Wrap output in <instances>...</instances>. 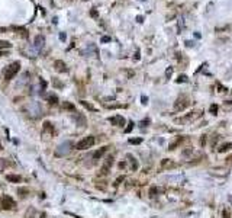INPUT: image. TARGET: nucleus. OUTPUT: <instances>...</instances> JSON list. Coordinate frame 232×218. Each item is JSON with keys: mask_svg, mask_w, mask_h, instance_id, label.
I'll return each instance as SVG.
<instances>
[{"mask_svg": "<svg viewBox=\"0 0 232 218\" xmlns=\"http://www.w3.org/2000/svg\"><path fill=\"white\" fill-rule=\"evenodd\" d=\"M19 70H21V63H19V61L10 63V64L5 68V71H3L5 80H6V81H10L12 79H15V76L19 73Z\"/></svg>", "mask_w": 232, "mask_h": 218, "instance_id": "obj_1", "label": "nucleus"}, {"mask_svg": "<svg viewBox=\"0 0 232 218\" xmlns=\"http://www.w3.org/2000/svg\"><path fill=\"white\" fill-rule=\"evenodd\" d=\"M73 151V143L71 141H64L55 148V156L57 157H65Z\"/></svg>", "mask_w": 232, "mask_h": 218, "instance_id": "obj_2", "label": "nucleus"}, {"mask_svg": "<svg viewBox=\"0 0 232 218\" xmlns=\"http://www.w3.org/2000/svg\"><path fill=\"white\" fill-rule=\"evenodd\" d=\"M200 117H202V112H200V111H193V112L186 114L183 118L176 119V122H177V124H190V122H194L196 119H199Z\"/></svg>", "mask_w": 232, "mask_h": 218, "instance_id": "obj_3", "label": "nucleus"}, {"mask_svg": "<svg viewBox=\"0 0 232 218\" xmlns=\"http://www.w3.org/2000/svg\"><path fill=\"white\" fill-rule=\"evenodd\" d=\"M94 143H96V138H94L93 135H87V137H84L81 141L77 143L76 148H77V150H87V148H91V147L94 146Z\"/></svg>", "mask_w": 232, "mask_h": 218, "instance_id": "obj_4", "label": "nucleus"}, {"mask_svg": "<svg viewBox=\"0 0 232 218\" xmlns=\"http://www.w3.org/2000/svg\"><path fill=\"white\" fill-rule=\"evenodd\" d=\"M190 105V100L186 95H181L180 97H177L176 103H174V111L176 112H180V111H184V109Z\"/></svg>", "mask_w": 232, "mask_h": 218, "instance_id": "obj_5", "label": "nucleus"}, {"mask_svg": "<svg viewBox=\"0 0 232 218\" xmlns=\"http://www.w3.org/2000/svg\"><path fill=\"white\" fill-rule=\"evenodd\" d=\"M0 206H2L3 209H6V211H9V209L16 208V202H15V199L12 196L3 195L2 198H0Z\"/></svg>", "mask_w": 232, "mask_h": 218, "instance_id": "obj_6", "label": "nucleus"}, {"mask_svg": "<svg viewBox=\"0 0 232 218\" xmlns=\"http://www.w3.org/2000/svg\"><path fill=\"white\" fill-rule=\"evenodd\" d=\"M26 111H28V114H29L32 118H36V117H39V115L42 114V108H41V105H39L38 102H31V103L26 106Z\"/></svg>", "mask_w": 232, "mask_h": 218, "instance_id": "obj_7", "label": "nucleus"}, {"mask_svg": "<svg viewBox=\"0 0 232 218\" xmlns=\"http://www.w3.org/2000/svg\"><path fill=\"white\" fill-rule=\"evenodd\" d=\"M42 135L44 137H52L54 135V125L49 121H45L42 125Z\"/></svg>", "mask_w": 232, "mask_h": 218, "instance_id": "obj_8", "label": "nucleus"}, {"mask_svg": "<svg viewBox=\"0 0 232 218\" xmlns=\"http://www.w3.org/2000/svg\"><path fill=\"white\" fill-rule=\"evenodd\" d=\"M109 122L112 125H115V127H124L126 124V121H125V118L122 115H115V117L109 118Z\"/></svg>", "mask_w": 232, "mask_h": 218, "instance_id": "obj_9", "label": "nucleus"}, {"mask_svg": "<svg viewBox=\"0 0 232 218\" xmlns=\"http://www.w3.org/2000/svg\"><path fill=\"white\" fill-rule=\"evenodd\" d=\"M73 119L76 121V124H77L78 127H86V124H87L86 117H84L83 114H80V112H76V114L73 115Z\"/></svg>", "mask_w": 232, "mask_h": 218, "instance_id": "obj_10", "label": "nucleus"}, {"mask_svg": "<svg viewBox=\"0 0 232 218\" xmlns=\"http://www.w3.org/2000/svg\"><path fill=\"white\" fill-rule=\"evenodd\" d=\"M177 167V163H174L171 159H163L161 160V169L163 170H170V169H174Z\"/></svg>", "mask_w": 232, "mask_h": 218, "instance_id": "obj_11", "label": "nucleus"}, {"mask_svg": "<svg viewBox=\"0 0 232 218\" xmlns=\"http://www.w3.org/2000/svg\"><path fill=\"white\" fill-rule=\"evenodd\" d=\"M54 68L58 71V73H65L68 68H67V66H65V63L62 61V60H55L54 61Z\"/></svg>", "mask_w": 232, "mask_h": 218, "instance_id": "obj_12", "label": "nucleus"}, {"mask_svg": "<svg viewBox=\"0 0 232 218\" xmlns=\"http://www.w3.org/2000/svg\"><path fill=\"white\" fill-rule=\"evenodd\" d=\"M44 44H45V38H44V35H36V38H35V44H34L35 50L41 51V50H42V47H44Z\"/></svg>", "mask_w": 232, "mask_h": 218, "instance_id": "obj_13", "label": "nucleus"}, {"mask_svg": "<svg viewBox=\"0 0 232 218\" xmlns=\"http://www.w3.org/2000/svg\"><path fill=\"white\" fill-rule=\"evenodd\" d=\"M126 159L129 160V163H131V170H138V167H139V164H138V160L132 156V154H126Z\"/></svg>", "mask_w": 232, "mask_h": 218, "instance_id": "obj_14", "label": "nucleus"}, {"mask_svg": "<svg viewBox=\"0 0 232 218\" xmlns=\"http://www.w3.org/2000/svg\"><path fill=\"white\" fill-rule=\"evenodd\" d=\"M183 141H184V137L178 135V137H177V138H176L173 143H170V146H168V150H176V148H177V147H178V146H180Z\"/></svg>", "mask_w": 232, "mask_h": 218, "instance_id": "obj_15", "label": "nucleus"}, {"mask_svg": "<svg viewBox=\"0 0 232 218\" xmlns=\"http://www.w3.org/2000/svg\"><path fill=\"white\" fill-rule=\"evenodd\" d=\"M107 150H109V147H106V146H104V147H102V148H99V150L93 154V159H94L96 161H97V160H100V159L104 156V153H106Z\"/></svg>", "mask_w": 232, "mask_h": 218, "instance_id": "obj_16", "label": "nucleus"}, {"mask_svg": "<svg viewBox=\"0 0 232 218\" xmlns=\"http://www.w3.org/2000/svg\"><path fill=\"white\" fill-rule=\"evenodd\" d=\"M6 180L10 183H21L22 182V176L19 175H6Z\"/></svg>", "mask_w": 232, "mask_h": 218, "instance_id": "obj_17", "label": "nucleus"}, {"mask_svg": "<svg viewBox=\"0 0 232 218\" xmlns=\"http://www.w3.org/2000/svg\"><path fill=\"white\" fill-rule=\"evenodd\" d=\"M10 166H13L12 161H9L8 159L0 157V172H5V170H6L8 167H10Z\"/></svg>", "mask_w": 232, "mask_h": 218, "instance_id": "obj_18", "label": "nucleus"}, {"mask_svg": "<svg viewBox=\"0 0 232 218\" xmlns=\"http://www.w3.org/2000/svg\"><path fill=\"white\" fill-rule=\"evenodd\" d=\"M229 150H232V143H225V144H222V146L218 148L219 153H226V151H229Z\"/></svg>", "mask_w": 232, "mask_h": 218, "instance_id": "obj_19", "label": "nucleus"}, {"mask_svg": "<svg viewBox=\"0 0 232 218\" xmlns=\"http://www.w3.org/2000/svg\"><path fill=\"white\" fill-rule=\"evenodd\" d=\"M61 109H64V111H74V105L70 103V102H62L61 103Z\"/></svg>", "mask_w": 232, "mask_h": 218, "instance_id": "obj_20", "label": "nucleus"}, {"mask_svg": "<svg viewBox=\"0 0 232 218\" xmlns=\"http://www.w3.org/2000/svg\"><path fill=\"white\" fill-rule=\"evenodd\" d=\"M45 99L49 102V103H52V105H55L57 102H58V97L54 95V93H49V95H45Z\"/></svg>", "mask_w": 232, "mask_h": 218, "instance_id": "obj_21", "label": "nucleus"}, {"mask_svg": "<svg viewBox=\"0 0 232 218\" xmlns=\"http://www.w3.org/2000/svg\"><path fill=\"white\" fill-rule=\"evenodd\" d=\"M80 103H81V106H84L86 109H89V111H91V112H94V111H96V108H94L90 102H87V100H81Z\"/></svg>", "mask_w": 232, "mask_h": 218, "instance_id": "obj_22", "label": "nucleus"}, {"mask_svg": "<svg viewBox=\"0 0 232 218\" xmlns=\"http://www.w3.org/2000/svg\"><path fill=\"white\" fill-rule=\"evenodd\" d=\"M28 193H29V190H28L26 188H23V186L18 188V195H19L21 198H26V196H28Z\"/></svg>", "mask_w": 232, "mask_h": 218, "instance_id": "obj_23", "label": "nucleus"}, {"mask_svg": "<svg viewBox=\"0 0 232 218\" xmlns=\"http://www.w3.org/2000/svg\"><path fill=\"white\" fill-rule=\"evenodd\" d=\"M12 44L9 41H0V48H10Z\"/></svg>", "mask_w": 232, "mask_h": 218, "instance_id": "obj_24", "label": "nucleus"}, {"mask_svg": "<svg viewBox=\"0 0 232 218\" xmlns=\"http://www.w3.org/2000/svg\"><path fill=\"white\" fill-rule=\"evenodd\" d=\"M209 111H210L212 115H216V114H218V105H210Z\"/></svg>", "mask_w": 232, "mask_h": 218, "instance_id": "obj_25", "label": "nucleus"}, {"mask_svg": "<svg viewBox=\"0 0 232 218\" xmlns=\"http://www.w3.org/2000/svg\"><path fill=\"white\" fill-rule=\"evenodd\" d=\"M52 84H54L55 87H58V89H61V87H64V83H61V81H58L57 79H52Z\"/></svg>", "mask_w": 232, "mask_h": 218, "instance_id": "obj_26", "label": "nucleus"}, {"mask_svg": "<svg viewBox=\"0 0 232 218\" xmlns=\"http://www.w3.org/2000/svg\"><path fill=\"white\" fill-rule=\"evenodd\" d=\"M157 190H158V189H157L155 186H152V188L150 189V198H155V196H157Z\"/></svg>", "mask_w": 232, "mask_h": 218, "instance_id": "obj_27", "label": "nucleus"}, {"mask_svg": "<svg viewBox=\"0 0 232 218\" xmlns=\"http://www.w3.org/2000/svg\"><path fill=\"white\" fill-rule=\"evenodd\" d=\"M142 143V138H131L129 140V144H141Z\"/></svg>", "mask_w": 232, "mask_h": 218, "instance_id": "obj_28", "label": "nucleus"}, {"mask_svg": "<svg viewBox=\"0 0 232 218\" xmlns=\"http://www.w3.org/2000/svg\"><path fill=\"white\" fill-rule=\"evenodd\" d=\"M18 31H21V37H23V38H28V31H25L23 28H16Z\"/></svg>", "mask_w": 232, "mask_h": 218, "instance_id": "obj_29", "label": "nucleus"}, {"mask_svg": "<svg viewBox=\"0 0 232 218\" xmlns=\"http://www.w3.org/2000/svg\"><path fill=\"white\" fill-rule=\"evenodd\" d=\"M132 130H134V122H132V121H131V122H129V124H128V127H126V128H125V132H126V134H128V132H131V131H132Z\"/></svg>", "mask_w": 232, "mask_h": 218, "instance_id": "obj_30", "label": "nucleus"}, {"mask_svg": "<svg viewBox=\"0 0 232 218\" xmlns=\"http://www.w3.org/2000/svg\"><path fill=\"white\" fill-rule=\"evenodd\" d=\"M25 218H36L35 217V209H29V214L25 215Z\"/></svg>", "mask_w": 232, "mask_h": 218, "instance_id": "obj_31", "label": "nucleus"}, {"mask_svg": "<svg viewBox=\"0 0 232 218\" xmlns=\"http://www.w3.org/2000/svg\"><path fill=\"white\" fill-rule=\"evenodd\" d=\"M222 218H231V214H229L228 209H223V211H222Z\"/></svg>", "mask_w": 232, "mask_h": 218, "instance_id": "obj_32", "label": "nucleus"}, {"mask_svg": "<svg viewBox=\"0 0 232 218\" xmlns=\"http://www.w3.org/2000/svg\"><path fill=\"white\" fill-rule=\"evenodd\" d=\"M181 81H187V77H186V76H180V77L177 79V83H181Z\"/></svg>", "mask_w": 232, "mask_h": 218, "instance_id": "obj_33", "label": "nucleus"}, {"mask_svg": "<svg viewBox=\"0 0 232 218\" xmlns=\"http://www.w3.org/2000/svg\"><path fill=\"white\" fill-rule=\"evenodd\" d=\"M124 179H125V177H124V176H121V177H119V179H116V182H115V186H118V185H119V183H121V182H122V180H124Z\"/></svg>", "mask_w": 232, "mask_h": 218, "instance_id": "obj_34", "label": "nucleus"}, {"mask_svg": "<svg viewBox=\"0 0 232 218\" xmlns=\"http://www.w3.org/2000/svg\"><path fill=\"white\" fill-rule=\"evenodd\" d=\"M171 74H173V68H167V71H165V76H167V77H170Z\"/></svg>", "mask_w": 232, "mask_h": 218, "instance_id": "obj_35", "label": "nucleus"}, {"mask_svg": "<svg viewBox=\"0 0 232 218\" xmlns=\"http://www.w3.org/2000/svg\"><path fill=\"white\" fill-rule=\"evenodd\" d=\"M109 41H110L109 37H103V38H102V42H109Z\"/></svg>", "mask_w": 232, "mask_h": 218, "instance_id": "obj_36", "label": "nucleus"}, {"mask_svg": "<svg viewBox=\"0 0 232 218\" xmlns=\"http://www.w3.org/2000/svg\"><path fill=\"white\" fill-rule=\"evenodd\" d=\"M141 100H142V103L145 105V103H148V97H145V96H142L141 97Z\"/></svg>", "mask_w": 232, "mask_h": 218, "instance_id": "obj_37", "label": "nucleus"}, {"mask_svg": "<svg viewBox=\"0 0 232 218\" xmlns=\"http://www.w3.org/2000/svg\"><path fill=\"white\" fill-rule=\"evenodd\" d=\"M147 124H150V119H145V121H142V122H141V127H145Z\"/></svg>", "mask_w": 232, "mask_h": 218, "instance_id": "obj_38", "label": "nucleus"}, {"mask_svg": "<svg viewBox=\"0 0 232 218\" xmlns=\"http://www.w3.org/2000/svg\"><path fill=\"white\" fill-rule=\"evenodd\" d=\"M125 166H126V164H125V163H124V161H122V163H119V167H121V169H124V167H125Z\"/></svg>", "mask_w": 232, "mask_h": 218, "instance_id": "obj_39", "label": "nucleus"}, {"mask_svg": "<svg viewBox=\"0 0 232 218\" xmlns=\"http://www.w3.org/2000/svg\"><path fill=\"white\" fill-rule=\"evenodd\" d=\"M2 32H6V28H0V34Z\"/></svg>", "mask_w": 232, "mask_h": 218, "instance_id": "obj_40", "label": "nucleus"}, {"mask_svg": "<svg viewBox=\"0 0 232 218\" xmlns=\"http://www.w3.org/2000/svg\"><path fill=\"white\" fill-rule=\"evenodd\" d=\"M0 55H6V52H0Z\"/></svg>", "mask_w": 232, "mask_h": 218, "instance_id": "obj_41", "label": "nucleus"}, {"mask_svg": "<svg viewBox=\"0 0 232 218\" xmlns=\"http://www.w3.org/2000/svg\"><path fill=\"white\" fill-rule=\"evenodd\" d=\"M0 150H3V147H2V144H0Z\"/></svg>", "mask_w": 232, "mask_h": 218, "instance_id": "obj_42", "label": "nucleus"}]
</instances>
